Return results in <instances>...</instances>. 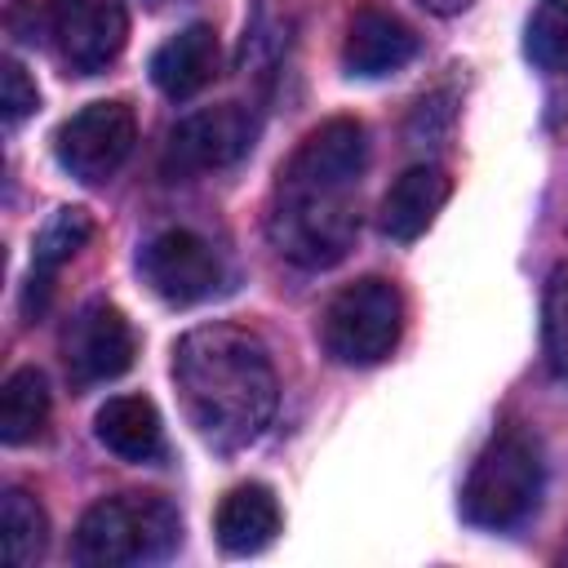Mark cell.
<instances>
[{"label":"cell","mask_w":568,"mask_h":568,"mask_svg":"<svg viewBox=\"0 0 568 568\" xmlns=\"http://www.w3.org/2000/svg\"><path fill=\"white\" fill-rule=\"evenodd\" d=\"M368 164L364 124L351 115H333L311 129L297 151L280 164L275 200H271V244L302 271L337 266L359 235V173Z\"/></svg>","instance_id":"6da1fadb"},{"label":"cell","mask_w":568,"mask_h":568,"mask_svg":"<svg viewBox=\"0 0 568 568\" xmlns=\"http://www.w3.org/2000/svg\"><path fill=\"white\" fill-rule=\"evenodd\" d=\"M173 382L186 422L222 453L253 444L280 399L271 351L262 346V337L235 324L191 328L173 346Z\"/></svg>","instance_id":"7a4b0ae2"},{"label":"cell","mask_w":568,"mask_h":568,"mask_svg":"<svg viewBox=\"0 0 568 568\" xmlns=\"http://www.w3.org/2000/svg\"><path fill=\"white\" fill-rule=\"evenodd\" d=\"M182 519L160 493H115L93 501L71 537V559L84 568H129L173 555Z\"/></svg>","instance_id":"3957f363"},{"label":"cell","mask_w":568,"mask_h":568,"mask_svg":"<svg viewBox=\"0 0 568 568\" xmlns=\"http://www.w3.org/2000/svg\"><path fill=\"white\" fill-rule=\"evenodd\" d=\"M541 497V453L524 430H501L484 444L475 457L466 488H462V515L475 528H515L537 510Z\"/></svg>","instance_id":"277c9868"},{"label":"cell","mask_w":568,"mask_h":568,"mask_svg":"<svg viewBox=\"0 0 568 568\" xmlns=\"http://www.w3.org/2000/svg\"><path fill=\"white\" fill-rule=\"evenodd\" d=\"M399 333H404V297L382 275H364L342 293H333L320 320L324 351L351 368L382 364L399 346Z\"/></svg>","instance_id":"5b68a950"},{"label":"cell","mask_w":568,"mask_h":568,"mask_svg":"<svg viewBox=\"0 0 568 568\" xmlns=\"http://www.w3.org/2000/svg\"><path fill=\"white\" fill-rule=\"evenodd\" d=\"M253 138H257V115L248 106H240V102L204 106V111L182 115L169 129L160 169L169 182H191L200 173H217V169H231L235 160H244L253 151Z\"/></svg>","instance_id":"8992f818"},{"label":"cell","mask_w":568,"mask_h":568,"mask_svg":"<svg viewBox=\"0 0 568 568\" xmlns=\"http://www.w3.org/2000/svg\"><path fill=\"white\" fill-rule=\"evenodd\" d=\"M44 40L71 75H98L129 40V9L124 0H44Z\"/></svg>","instance_id":"52a82bcc"},{"label":"cell","mask_w":568,"mask_h":568,"mask_svg":"<svg viewBox=\"0 0 568 568\" xmlns=\"http://www.w3.org/2000/svg\"><path fill=\"white\" fill-rule=\"evenodd\" d=\"M133 142H138V120L124 102H89L58 129L53 155L75 182L102 186L124 169Z\"/></svg>","instance_id":"ba28073f"},{"label":"cell","mask_w":568,"mask_h":568,"mask_svg":"<svg viewBox=\"0 0 568 568\" xmlns=\"http://www.w3.org/2000/svg\"><path fill=\"white\" fill-rule=\"evenodd\" d=\"M138 271H142L146 288L173 306H195V302L213 297L226 280L222 253L186 226H169V231L151 235L138 253Z\"/></svg>","instance_id":"9c48e42d"},{"label":"cell","mask_w":568,"mask_h":568,"mask_svg":"<svg viewBox=\"0 0 568 568\" xmlns=\"http://www.w3.org/2000/svg\"><path fill=\"white\" fill-rule=\"evenodd\" d=\"M133 351H138L133 328H129L124 311L111 302L80 306L62 333V359H67V373L75 386H98V382L129 373Z\"/></svg>","instance_id":"30bf717a"},{"label":"cell","mask_w":568,"mask_h":568,"mask_svg":"<svg viewBox=\"0 0 568 568\" xmlns=\"http://www.w3.org/2000/svg\"><path fill=\"white\" fill-rule=\"evenodd\" d=\"M413 58H417V31L404 18H395L382 4H364L351 13L346 40H342V62L351 75H364V80L390 75Z\"/></svg>","instance_id":"8fae6325"},{"label":"cell","mask_w":568,"mask_h":568,"mask_svg":"<svg viewBox=\"0 0 568 568\" xmlns=\"http://www.w3.org/2000/svg\"><path fill=\"white\" fill-rule=\"evenodd\" d=\"M217 62H222V53H217V31H213L209 22H191V27H182L178 36H169V40L151 53V80H155V89H160L164 98L186 102V98H195L200 89L213 84Z\"/></svg>","instance_id":"7c38bea8"},{"label":"cell","mask_w":568,"mask_h":568,"mask_svg":"<svg viewBox=\"0 0 568 568\" xmlns=\"http://www.w3.org/2000/svg\"><path fill=\"white\" fill-rule=\"evenodd\" d=\"M448 195H453V182H448L444 169H435V164L404 169L386 186V195H382V209H377L382 235H390V240H417L435 222V213L448 204Z\"/></svg>","instance_id":"4fadbf2b"},{"label":"cell","mask_w":568,"mask_h":568,"mask_svg":"<svg viewBox=\"0 0 568 568\" xmlns=\"http://www.w3.org/2000/svg\"><path fill=\"white\" fill-rule=\"evenodd\" d=\"M217 546L226 555H257L275 541L280 532V501L266 484H240L217 501L213 515Z\"/></svg>","instance_id":"5bb4252c"},{"label":"cell","mask_w":568,"mask_h":568,"mask_svg":"<svg viewBox=\"0 0 568 568\" xmlns=\"http://www.w3.org/2000/svg\"><path fill=\"white\" fill-rule=\"evenodd\" d=\"M93 435H98V444H106L124 462H151V457L164 453L160 413L142 395H115V399H106L98 408V417H93Z\"/></svg>","instance_id":"9a60e30c"},{"label":"cell","mask_w":568,"mask_h":568,"mask_svg":"<svg viewBox=\"0 0 568 568\" xmlns=\"http://www.w3.org/2000/svg\"><path fill=\"white\" fill-rule=\"evenodd\" d=\"M93 235V217L84 209H58L44 231L36 235V262H31V284H27V311L40 315L49 306V293H53V275L89 244Z\"/></svg>","instance_id":"2e32d148"},{"label":"cell","mask_w":568,"mask_h":568,"mask_svg":"<svg viewBox=\"0 0 568 568\" xmlns=\"http://www.w3.org/2000/svg\"><path fill=\"white\" fill-rule=\"evenodd\" d=\"M49 426V382L40 368H13L0 386V439L31 444Z\"/></svg>","instance_id":"e0dca14e"},{"label":"cell","mask_w":568,"mask_h":568,"mask_svg":"<svg viewBox=\"0 0 568 568\" xmlns=\"http://www.w3.org/2000/svg\"><path fill=\"white\" fill-rule=\"evenodd\" d=\"M0 524H4V559L27 568L44 555L49 546V515L27 488H4L0 501Z\"/></svg>","instance_id":"ac0fdd59"},{"label":"cell","mask_w":568,"mask_h":568,"mask_svg":"<svg viewBox=\"0 0 568 568\" xmlns=\"http://www.w3.org/2000/svg\"><path fill=\"white\" fill-rule=\"evenodd\" d=\"M524 49L546 75H568V0H541L532 9Z\"/></svg>","instance_id":"d6986e66"},{"label":"cell","mask_w":568,"mask_h":568,"mask_svg":"<svg viewBox=\"0 0 568 568\" xmlns=\"http://www.w3.org/2000/svg\"><path fill=\"white\" fill-rule=\"evenodd\" d=\"M541 355L555 377H568V262L546 275L541 293Z\"/></svg>","instance_id":"ffe728a7"},{"label":"cell","mask_w":568,"mask_h":568,"mask_svg":"<svg viewBox=\"0 0 568 568\" xmlns=\"http://www.w3.org/2000/svg\"><path fill=\"white\" fill-rule=\"evenodd\" d=\"M0 106H4V120H9V124L27 120V115L40 106L36 80H31L13 58H4V62H0Z\"/></svg>","instance_id":"44dd1931"},{"label":"cell","mask_w":568,"mask_h":568,"mask_svg":"<svg viewBox=\"0 0 568 568\" xmlns=\"http://www.w3.org/2000/svg\"><path fill=\"white\" fill-rule=\"evenodd\" d=\"M417 4H422V9H430V13H444V18H448V13H462V9H470L475 0H417Z\"/></svg>","instance_id":"7402d4cb"}]
</instances>
